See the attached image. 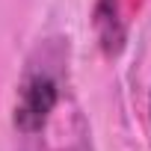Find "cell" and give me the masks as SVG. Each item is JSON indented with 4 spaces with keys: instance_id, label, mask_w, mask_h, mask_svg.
Wrapping results in <instances>:
<instances>
[{
    "instance_id": "obj_1",
    "label": "cell",
    "mask_w": 151,
    "mask_h": 151,
    "mask_svg": "<svg viewBox=\"0 0 151 151\" xmlns=\"http://www.w3.org/2000/svg\"><path fill=\"white\" fill-rule=\"evenodd\" d=\"M65 45L62 39H47L27 59L24 74L15 92V127L21 133H39L53 110L62 101V77H65Z\"/></svg>"
},
{
    "instance_id": "obj_2",
    "label": "cell",
    "mask_w": 151,
    "mask_h": 151,
    "mask_svg": "<svg viewBox=\"0 0 151 151\" xmlns=\"http://www.w3.org/2000/svg\"><path fill=\"white\" fill-rule=\"evenodd\" d=\"M95 33L107 53H119L124 47V15L122 0H98L95 6Z\"/></svg>"
}]
</instances>
